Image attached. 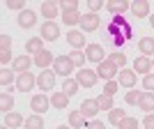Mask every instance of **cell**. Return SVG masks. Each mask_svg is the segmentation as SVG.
<instances>
[{"mask_svg": "<svg viewBox=\"0 0 154 129\" xmlns=\"http://www.w3.org/2000/svg\"><path fill=\"white\" fill-rule=\"evenodd\" d=\"M103 32H106V39H108L113 46H120V44H124L127 39H131V26H129V21L124 19V16H113V19L106 23Z\"/></svg>", "mask_w": 154, "mask_h": 129, "instance_id": "obj_1", "label": "cell"}, {"mask_svg": "<svg viewBox=\"0 0 154 129\" xmlns=\"http://www.w3.org/2000/svg\"><path fill=\"white\" fill-rule=\"evenodd\" d=\"M97 76H101L103 81H113V78L117 76V67L113 62H110L108 58L103 60V62H99L97 64Z\"/></svg>", "mask_w": 154, "mask_h": 129, "instance_id": "obj_2", "label": "cell"}, {"mask_svg": "<svg viewBox=\"0 0 154 129\" xmlns=\"http://www.w3.org/2000/svg\"><path fill=\"white\" fill-rule=\"evenodd\" d=\"M71 69H74V62L69 60V55H60V58H55V62H53V71H55L58 76H69Z\"/></svg>", "mask_w": 154, "mask_h": 129, "instance_id": "obj_3", "label": "cell"}, {"mask_svg": "<svg viewBox=\"0 0 154 129\" xmlns=\"http://www.w3.org/2000/svg\"><path fill=\"white\" fill-rule=\"evenodd\" d=\"M55 71H48V69H42V74H37V85L42 88L44 92L53 90V85H55Z\"/></svg>", "mask_w": 154, "mask_h": 129, "instance_id": "obj_4", "label": "cell"}, {"mask_svg": "<svg viewBox=\"0 0 154 129\" xmlns=\"http://www.w3.org/2000/svg\"><path fill=\"white\" fill-rule=\"evenodd\" d=\"M35 85H37V76H32L30 71H23V74L16 76V88H19L21 92H30Z\"/></svg>", "mask_w": 154, "mask_h": 129, "instance_id": "obj_5", "label": "cell"}, {"mask_svg": "<svg viewBox=\"0 0 154 129\" xmlns=\"http://www.w3.org/2000/svg\"><path fill=\"white\" fill-rule=\"evenodd\" d=\"M58 37H60V26L55 23V21H46L44 26H42V39H46V42H55Z\"/></svg>", "mask_w": 154, "mask_h": 129, "instance_id": "obj_6", "label": "cell"}, {"mask_svg": "<svg viewBox=\"0 0 154 129\" xmlns=\"http://www.w3.org/2000/svg\"><path fill=\"white\" fill-rule=\"evenodd\" d=\"M85 55H88V60H92V62H97V64L106 60V53H103L101 44H88L85 46Z\"/></svg>", "mask_w": 154, "mask_h": 129, "instance_id": "obj_7", "label": "cell"}, {"mask_svg": "<svg viewBox=\"0 0 154 129\" xmlns=\"http://www.w3.org/2000/svg\"><path fill=\"white\" fill-rule=\"evenodd\" d=\"M97 71H92V69H81L76 74V81H78V85H83V88H92V85L97 83Z\"/></svg>", "mask_w": 154, "mask_h": 129, "instance_id": "obj_8", "label": "cell"}, {"mask_svg": "<svg viewBox=\"0 0 154 129\" xmlns=\"http://www.w3.org/2000/svg\"><path fill=\"white\" fill-rule=\"evenodd\" d=\"M106 9H108L113 16H122L127 9H131V2H127V0H108V2H106Z\"/></svg>", "mask_w": 154, "mask_h": 129, "instance_id": "obj_9", "label": "cell"}, {"mask_svg": "<svg viewBox=\"0 0 154 129\" xmlns=\"http://www.w3.org/2000/svg\"><path fill=\"white\" fill-rule=\"evenodd\" d=\"M30 106H32V111H35V113H39V115H42V113H46V111H48L51 99H48L46 95H35V97H32V102H30Z\"/></svg>", "mask_w": 154, "mask_h": 129, "instance_id": "obj_10", "label": "cell"}, {"mask_svg": "<svg viewBox=\"0 0 154 129\" xmlns=\"http://www.w3.org/2000/svg\"><path fill=\"white\" fill-rule=\"evenodd\" d=\"M78 111H81L85 118H94L101 109H99V102H97V99H83V104H81Z\"/></svg>", "mask_w": 154, "mask_h": 129, "instance_id": "obj_11", "label": "cell"}, {"mask_svg": "<svg viewBox=\"0 0 154 129\" xmlns=\"http://www.w3.org/2000/svg\"><path fill=\"white\" fill-rule=\"evenodd\" d=\"M67 42L74 46V51H81L85 46V37H83V30H69L67 32Z\"/></svg>", "mask_w": 154, "mask_h": 129, "instance_id": "obj_12", "label": "cell"}, {"mask_svg": "<svg viewBox=\"0 0 154 129\" xmlns=\"http://www.w3.org/2000/svg\"><path fill=\"white\" fill-rule=\"evenodd\" d=\"M131 12H134L136 19L149 16V2L147 0H134V2H131Z\"/></svg>", "mask_w": 154, "mask_h": 129, "instance_id": "obj_13", "label": "cell"}, {"mask_svg": "<svg viewBox=\"0 0 154 129\" xmlns=\"http://www.w3.org/2000/svg\"><path fill=\"white\" fill-rule=\"evenodd\" d=\"M81 28H83V32H92L99 28V16L97 14H83V19H81Z\"/></svg>", "mask_w": 154, "mask_h": 129, "instance_id": "obj_14", "label": "cell"}, {"mask_svg": "<svg viewBox=\"0 0 154 129\" xmlns=\"http://www.w3.org/2000/svg\"><path fill=\"white\" fill-rule=\"evenodd\" d=\"M149 69H152V60H149L147 55H143V58H136V60H134V71H136V74L147 76Z\"/></svg>", "mask_w": 154, "mask_h": 129, "instance_id": "obj_15", "label": "cell"}, {"mask_svg": "<svg viewBox=\"0 0 154 129\" xmlns=\"http://www.w3.org/2000/svg\"><path fill=\"white\" fill-rule=\"evenodd\" d=\"M60 12V2H53V0H46V2H42V14H44L48 21H53L55 16H58Z\"/></svg>", "mask_w": 154, "mask_h": 129, "instance_id": "obj_16", "label": "cell"}, {"mask_svg": "<svg viewBox=\"0 0 154 129\" xmlns=\"http://www.w3.org/2000/svg\"><path fill=\"white\" fill-rule=\"evenodd\" d=\"M35 62L32 58H28V55H19V58H14L12 62V69L19 71V74H23V71H30V64Z\"/></svg>", "mask_w": 154, "mask_h": 129, "instance_id": "obj_17", "label": "cell"}, {"mask_svg": "<svg viewBox=\"0 0 154 129\" xmlns=\"http://www.w3.org/2000/svg\"><path fill=\"white\" fill-rule=\"evenodd\" d=\"M35 21H37V14L32 12V9H23V12L19 14V26L21 28H32Z\"/></svg>", "mask_w": 154, "mask_h": 129, "instance_id": "obj_18", "label": "cell"}, {"mask_svg": "<svg viewBox=\"0 0 154 129\" xmlns=\"http://www.w3.org/2000/svg\"><path fill=\"white\" fill-rule=\"evenodd\" d=\"M69 127H71V129L88 127V120H85V115L81 113V111H74V113H69Z\"/></svg>", "mask_w": 154, "mask_h": 129, "instance_id": "obj_19", "label": "cell"}, {"mask_svg": "<svg viewBox=\"0 0 154 129\" xmlns=\"http://www.w3.org/2000/svg\"><path fill=\"white\" fill-rule=\"evenodd\" d=\"M120 85H124V88H134V85H136V71L120 69Z\"/></svg>", "mask_w": 154, "mask_h": 129, "instance_id": "obj_20", "label": "cell"}, {"mask_svg": "<svg viewBox=\"0 0 154 129\" xmlns=\"http://www.w3.org/2000/svg\"><path fill=\"white\" fill-rule=\"evenodd\" d=\"M26 51H28V53H35V55H39V53L44 51V39H42V37H32V39H28Z\"/></svg>", "mask_w": 154, "mask_h": 129, "instance_id": "obj_21", "label": "cell"}, {"mask_svg": "<svg viewBox=\"0 0 154 129\" xmlns=\"http://www.w3.org/2000/svg\"><path fill=\"white\" fill-rule=\"evenodd\" d=\"M51 62H55V55H53L51 51H42L37 58H35V64H37V67H42V69H46Z\"/></svg>", "mask_w": 154, "mask_h": 129, "instance_id": "obj_22", "label": "cell"}, {"mask_svg": "<svg viewBox=\"0 0 154 129\" xmlns=\"http://www.w3.org/2000/svg\"><path fill=\"white\" fill-rule=\"evenodd\" d=\"M138 106H140L145 113H154V95H152V92H143Z\"/></svg>", "mask_w": 154, "mask_h": 129, "instance_id": "obj_23", "label": "cell"}, {"mask_svg": "<svg viewBox=\"0 0 154 129\" xmlns=\"http://www.w3.org/2000/svg\"><path fill=\"white\" fill-rule=\"evenodd\" d=\"M5 124L9 129H16V127H21V124H26V120L21 118V113H7L5 115Z\"/></svg>", "mask_w": 154, "mask_h": 129, "instance_id": "obj_24", "label": "cell"}, {"mask_svg": "<svg viewBox=\"0 0 154 129\" xmlns=\"http://www.w3.org/2000/svg\"><path fill=\"white\" fill-rule=\"evenodd\" d=\"M138 49H140L143 55H152V53H154V39H152V37L138 39Z\"/></svg>", "mask_w": 154, "mask_h": 129, "instance_id": "obj_25", "label": "cell"}, {"mask_svg": "<svg viewBox=\"0 0 154 129\" xmlns=\"http://www.w3.org/2000/svg\"><path fill=\"white\" fill-rule=\"evenodd\" d=\"M51 106H55V109H67V106H69V95H64V92L53 95L51 97Z\"/></svg>", "mask_w": 154, "mask_h": 129, "instance_id": "obj_26", "label": "cell"}, {"mask_svg": "<svg viewBox=\"0 0 154 129\" xmlns=\"http://www.w3.org/2000/svg\"><path fill=\"white\" fill-rule=\"evenodd\" d=\"M23 127H26V129H44V118L39 115V113H35V115H30L26 120Z\"/></svg>", "mask_w": 154, "mask_h": 129, "instance_id": "obj_27", "label": "cell"}, {"mask_svg": "<svg viewBox=\"0 0 154 129\" xmlns=\"http://www.w3.org/2000/svg\"><path fill=\"white\" fill-rule=\"evenodd\" d=\"M12 106H14V97L9 95V92H5V95H0V111L2 113H12Z\"/></svg>", "mask_w": 154, "mask_h": 129, "instance_id": "obj_28", "label": "cell"}, {"mask_svg": "<svg viewBox=\"0 0 154 129\" xmlns=\"http://www.w3.org/2000/svg\"><path fill=\"white\" fill-rule=\"evenodd\" d=\"M60 12H62V14L78 12V0H62V2H60Z\"/></svg>", "mask_w": 154, "mask_h": 129, "instance_id": "obj_29", "label": "cell"}, {"mask_svg": "<svg viewBox=\"0 0 154 129\" xmlns=\"http://www.w3.org/2000/svg\"><path fill=\"white\" fill-rule=\"evenodd\" d=\"M97 102H99V109L101 111H113V95H99L97 97Z\"/></svg>", "mask_w": 154, "mask_h": 129, "instance_id": "obj_30", "label": "cell"}, {"mask_svg": "<svg viewBox=\"0 0 154 129\" xmlns=\"http://www.w3.org/2000/svg\"><path fill=\"white\" fill-rule=\"evenodd\" d=\"M78 90V81L76 78H64V83H62V92L64 95H76Z\"/></svg>", "mask_w": 154, "mask_h": 129, "instance_id": "obj_31", "label": "cell"}, {"mask_svg": "<svg viewBox=\"0 0 154 129\" xmlns=\"http://www.w3.org/2000/svg\"><path fill=\"white\" fill-rule=\"evenodd\" d=\"M69 60L74 62V67H81V69H83V62L88 60V55H85L83 51H71L69 53Z\"/></svg>", "mask_w": 154, "mask_h": 129, "instance_id": "obj_32", "label": "cell"}, {"mask_svg": "<svg viewBox=\"0 0 154 129\" xmlns=\"http://www.w3.org/2000/svg\"><path fill=\"white\" fill-rule=\"evenodd\" d=\"M124 118H127V115H124L122 109H113V111L108 113V122H110V124H120Z\"/></svg>", "mask_w": 154, "mask_h": 129, "instance_id": "obj_33", "label": "cell"}, {"mask_svg": "<svg viewBox=\"0 0 154 129\" xmlns=\"http://www.w3.org/2000/svg\"><path fill=\"white\" fill-rule=\"evenodd\" d=\"M108 60L113 64H115V67H124V64H127V55H124L122 51H115V53H110L108 55Z\"/></svg>", "mask_w": 154, "mask_h": 129, "instance_id": "obj_34", "label": "cell"}, {"mask_svg": "<svg viewBox=\"0 0 154 129\" xmlns=\"http://www.w3.org/2000/svg\"><path fill=\"white\" fill-rule=\"evenodd\" d=\"M140 97H143V92L129 90L127 95H124V102H127V104H131V106H138V102H140Z\"/></svg>", "mask_w": 154, "mask_h": 129, "instance_id": "obj_35", "label": "cell"}, {"mask_svg": "<svg viewBox=\"0 0 154 129\" xmlns=\"http://www.w3.org/2000/svg\"><path fill=\"white\" fill-rule=\"evenodd\" d=\"M81 19H83V16H81L78 12H74V14H62V21L67 23V26H76V23H81Z\"/></svg>", "mask_w": 154, "mask_h": 129, "instance_id": "obj_36", "label": "cell"}, {"mask_svg": "<svg viewBox=\"0 0 154 129\" xmlns=\"http://www.w3.org/2000/svg\"><path fill=\"white\" fill-rule=\"evenodd\" d=\"M12 81H14V74L9 69H2V71H0V83H2V88H7V85L12 88Z\"/></svg>", "mask_w": 154, "mask_h": 129, "instance_id": "obj_37", "label": "cell"}, {"mask_svg": "<svg viewBox=\"0 0 154 129\" xmlns=\"http://www.w3.org/2000/svg\"><path fill=\"white\" fill-rule=\"evenodd\" d=\"M117 127L120 129H138V120H136V118H124Z\"/></svg>", "mask_w": 154, "mask_h": 129, "instance_id": "obj_38", "label": "cell"}, {"mask_svg": "<svg viewBox=\"0 0 154 129\" xmlns=\"http://www.w3.org/2000/svg\"><path fill=\"white\" fill-rule=\"evenodd\" d=\"M12 49V37L9 35H0V51H9Z\"/></svg>", "mask_w": 154, "mask_h": 129, "instance_id": "obj_39", "label": "cell"}, {"mask_svg": "<svg viewBox=\"0 0 154 129\" xmlns=\"http://www.w3.org/2000/svg\"><path fill=\"white\" fill-rule=\"evenodd\" d=\"M117 88H120V83H117V81H108V83H106V95H115L117 92Z\"/></svg>", "mask_w": 154, "mask_h": 129, "instance_id": "obj_40", "label": "cell"}, {"mask_svg": "<svg viewBox=\"0 0 154 129\" xmlns=\"http://www.w3.org/2000/svg\"><path fill=\"white\" fill-rule=\"evenodd\" d=\"M143 85H145V90H154V74H147L143 78Z\"/></svg>", "mask_w": 154, "mask_h": 129, "instance_id": "obj_41", "label": "cell"}, {"mask_svg": "<svg viewBox=\"0 0 154 129\" xmlns=\"http://www.w3.org/2000/svg\"><path fill=\"white\" fill-rule=\"evenodd\" d=\"M7 7H9V9H21V12H23V0H7Z\"/></svg>", "mask_w": 154, "mask_h": 129, "instance_id": "obj_42", "label": "cell"}, {"mask_svg": "<svg viewBox=\"0 0 154 129\" xmlns=\"http://www.w3.org/2000/svg\"><path fill=\"white\" fill-rule=\"evenodd\" d=\"M143 124H145V129H154V113H149V115H145V120H143Z\"/></svg>", "mask_w": 154, "mask_h": 129, "instance_id": "obj_43", "label": "cell"}, {"mask_svg": "<svg viewBox=\"0 0 154 129\" xmlns=\"http://www.w3.org/2000/svg\"><path fill=\"white\" fill-rule=\"evenodd\" d=\"M88 5H90V12L94 14L97 9H101V0H90V2H88Z\"/></svg>", "mask_w": 154, "mask_h": 129, "instance_id": "obj_44", "label": "cell"}, {"mask_svg": "<svg viewBox=\"0 0 154 129\" xmlns=\"http://www.w3.org/2000/svg\"><path fill=\"white\" fill-rule=\"evenodd\" d=\"M85 129H106V127H103V124L99 122V120H90V122H88V127H85Z\"/></svg>", "mask_w": 154, "mask_h": 129, "instance_id": "obj_45", "label": "cell"}, {"mask_svg": "<svg viewBox=\"0 0 154 129\" xmlns=\"http://www.w3.org/2000/svg\"><path fill=\"white\" fill-rule=\"evenodd\" d=\"M9 58H12V53H9V51H0V62H2V64L9 62Z\"/></svg>", "mask_w": 154, "mask_h": 129, "instance_id": "obj_46", "label": "cell"}, {"mask_svg": "<svg viewBox=\"0 0 154 129\" xmlns=\"http://www.w3.org/2000/svg\"><path fill=\"white\" fill-rule=\"evenodd\" d=\"M149 26L154 28V14H152V16H149Z\"/></svg>", "mask_w": 154, "mask_h": 129, "instance_id": "obj_47", "label": "cell"}, {"mask_svg": "<svg viewBox=\"0 0 154 129\" xmlns=\"http://www.w3.org/2000/svg\"><path fill=\"white\" fill-rule=\"evenodd\" d=\"M58 129H71V127H64V124H60V127Z\"/></svg>", "mask_w": 154, "mask_h": 129, "instance_id": "obj_48", "label": "cell"}, {"mask_svg": "<svg viewBox=\"0 0 154 129\" xmlns=\"http://www.w3.org/2000/svg\"><path fill=\"white\" fill-rule=\"evenodd\" d=\"M0 129H9V127H7V124H2V127H0Z\"/></svg>", "mask_w": 154, "mask_h": 129, "instance_id": "obj_49", "label": "cell"}, {"mask_svg": "<svg viewBox=\"0 0 154 129\" xmlns=\"http://www.w3.org/2000/svg\"><path fill=\"white\" fill-rule=\"evenodd\" d=\"M152 69H154V60H152Z\"/></svg>", "mask_w": 154, "mask_h": 129, "instance_id": "obj_50", "label": "cell"}]
</instances>
